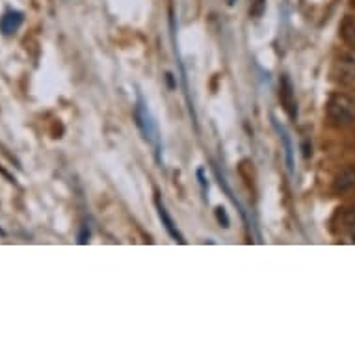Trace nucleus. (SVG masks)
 <instances>
[{
  "mask_svg": "<svg viewBox=\"0 0 355 355\" xmlns=\"http://www.w3.org/2000/svg\"><path fill=\"white\" fill-rule=\"evenodd\" d=\"M327 119L338 128L355 125V99L346 94H333L326 106Z\"/></svg>",
  "mask_w": 355,
  "mask_h": 355,
  "instance_id": "2",
  "label": "nucleus"
},
{
  "mask_svg": "<svg viewBox=\"0 0 355 355\" xmlns=\"http://www.w3.org/2000/svg\"><path fill=\"white\" fill-rule=\"evenodd\" d=\"M198 179H199V187H201V190H203L205 193V201H209V198H207V192H209V182H207V179H205L203 169H198Z\"/></svg>",
  "mask_w": 355,
  "mask_h": 355,
  "instance_id": "13",
  "label": "nucleus"
},
{
  "mask_svg": "<svg viewBox=\"0 0 355 355\" xmlns=\"http://www.w3.org/2000/svg\"><path fill=\"white\" fill-rule=\"evenodd\" d=\"M155 205H157L158 218H160V221H162L166 233H168L169 236L175 240V242H179V244H187V240H184L182 233L179 231V227H177V223H175L173 218H171V214H169L168 209H166V205H164L162 198H160V193H157V198H155Z\"/></svg>",
  "mask_w": 355,
  "mask_h": 355,
  "instance_id": "5",
  "label": "nucleus"
},
{
  "mask_svg": "<svg viewBox=\"0 0 355 355\" xmlns=\"http://www.w3.org/2000/svg\"><path fill=\"white\" fill-rule=\"evenodd\" d=\"M216 220H218V223H220L223 229H227L229 225H231V220H229L227 210L223 209V207H218V209H216Z\"/></svg>",
  "mask_w": 355,
  "mask_h": 355,
  "instance_id": "11",
  "label": "nucleus"
},
{
  "mask_svg": "<svg viewBox=\"0 0 355 355\" xmlns=\"http://www.w3.org/2000/svg\"><path fill=\"white\" fill-rule=\"evenodd\" d=\"M272 127L275 128V132L279 136L281 146H283V151H285V162H286V169H288V173L294 175V146H292L291 135L286 132V128L281 125L274 116H272Z\"/></svg>",
  "mask_w": 355,
  "mask_h": 355,
  "instance_id": "6",
  "label": "nucleus"
},
{
  "mask_svg": "<svg viewBox=\"0 0 355 355\" xmlns=\"http://www.w3.org/2000/svg\"><path fill=\"white\" fill-rule=\"evenodd\" d=\"M340 37L346 45L355 49V15H348L340 24Z\"/></svg>",
  "mask_w": 355,
  "mask_h": 355,
  "instance_id": "10",
  "label": "nucleus"
},
{
  "mask_svg": "<svg viewBox=\"0 0 355 355\" xmlns=\"http://www.w3.org/2000/svg\"><path fill=\"white\" fill-rule=\"evenodd\" d=\"M87 239H89V229L84 227V231H82V234H80V236H78V242H80V244H86Z\"/></svg>",
  "mask_w": 355,
  "mask_h": 355,
  "instance_id": "14",
  "label": "nucleus"
},
{
  "mask_svg": "<svg viewBox=\"0 0 355 355\" xmlns=\"http://www.w3.org/2000/svg\"><path fill=\"white\" fill-rule=\"evenodd\" d=\"M333 80L343 86H355V49L338 54L331 67Z\"/></svg>",
  "mask_w": 355,
  "mask_h": 355,
  "instance_id": "3",
  "label": "nucleus"
},
{
  "mask_svg": "<svg viewBox=\"0 0 355 355\" xmlns=\"http://www.w3.org/2000/svg\"><path fill=\"white\" fill-rule=\"evenodd\" d=\"M264 10H266V0H255V2H251V17H261Z\"/></svg>",
  "mask_w": 355,
  "mask_h": 355,
  "instance_id": "12",
  "label": "nucleus"
},
{
  "mask_svg": "<svg viewBox=\"0 0 355 355\" xmlns=\"http://www.w3.org/2000/svg\"><path fill=\"white\" fill-rule=\"evenodd\" d=\"M24 23V13L19 10H8L0 19V32L4 35L15 34Z\"/></svg>",
  "mask_w": 355,
  "mask_h": 355,
  "instance_id": "7",
  "label": "nucleus"
},
{
  "mask_svg": "<svg viewBox=\"0 0 355 355\" xmlns=\"http://www.w3.org/2000/svg\"><path fill=\"white\" fill-rule=\"evenodd\" d=\"M279 101L283 110L292 121L297 119V101H296V92H294V86H292V80L288 78V75H283L279 80Z\"/></svg>",
  "mask_w": 355,
  "mask_h": 355,
  "instance_id": "4",
  "label": "nucleus"
},
{
  "mask_svg": "<svg viewBox=\"0 0 355 355\" xmlns=\"http://www.w3.org/2000/svg\"><path fill=\"white\" fill-rule=\"evenodd\" d=\"M214 173H216V179H218V184H220V188H223V192L227 193V198L231 199V201H233V203H234V207L239 209V212H240V214H242V218H244V220L248 221V214H245L244 207L240 205V201H239V199H236V196H234V193H233V190H231V187H229V184H227V181H225V177H223V175L220 173V169H218V166H214Z\"/></svg>",
  "mask_w": 355,
  "mask_h": 355,
  "instance_id": "9",
  "label": "nucleus"
},
{
  "mask_svg": "<svg viewBox=\"0 0 355 355\" xmlns=\"http://www.w3.org/2000/svg\"><path fill=\"white\" fill-rule=\"evenodd\" d=\"M355 188V168H344L340 173H337L333 181V190L337 193H346Z\"/></svg>",
  "mask_w": 355,
  "mask_h": 355,
  "instance_id": "8",
  "label": "nucleus"
},
{
  "mask_svg": "<svg viewBox=\"0 0 355 355\" xmlns=\"http://www.w3.org/2000/svg\"><path fill=\"white\" fill-rule=\"evenodd\" d=\"M135 119L136 127L140 128L144 140L153 147V155H155V160L158 164H164L162 158V138H160V132H158V125L153 117L149 106H147L144 95L138 92L136 94V106H135Z\"/></svg>",
  "mask_w": 355,
  "mask_h": 355,
  "instance_id": "1",
  "label": "nucleus"
}]
</instances>
